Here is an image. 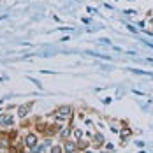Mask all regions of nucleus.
I'll return each mask as SVG.
<instances>
[{"label": "nucleus", "instance_id": "obj_1", "mask_svg": "<svg viewBox=\"0 0 153 153\" xmlns=\"http://www.w3.org/2000/svg\"><path fill=\"white\" fill-rule=\"evenodd\" d=\"M72 116V107L71 106H60L56 111H55V118H56V122H65V120H69Z\"/></svg>", "mask_w": 153, "mask_h": 153}, {"label": "nucleus", "instance_id": "obj_2", "mask_svg": "<svg viewBox=\"0 0 153 153\" xmlns=\"http://www.w3.org/2000/svg\"><path fill=\"white\" fill-rule=\"evenodd\" d=\"M23 143H25V148L27 150H35L37 148V144H39V139H37V136L35 134H27L25 136V139H23Z\"/></svg>", "mask_w": 153, "mask_h": 153}, {"label": "nucleus", "instance_id": "obj_3", "mask_svg": "<svg viewBox=\"0 0 153 153\" xmlns=\"http://www.w3.org/2000/svg\"><path fill=\"white\" fill-rule=\"evenodd\" d=\"M92 143H93L95 148H102V146L106 144V139H104V136H102L100 132H95L92 136Z\"/></svg>", "mask_w": 153, "mask_h": 153}, {"label": "nucleus", "instance_id": "obj_4", "mask_svg": "<svg viewBox=\"0 0 153 153\" xmlns=\"http://www.w3.org/2000/svg\"><path fill=\"white\" fill-rule=\"evenodd\" d=\"M32 106H33V102H28V104H23V106H19V109H18V116H19V118H25V116L30 113Z\"/></svg>", "mask_w": 153, "mask_h": 153}, {"label": "nucleus", "instance_id": "obj_5", "mask_svg": "<svg viewBox=\"0 0 153 153\" xmlns=\"http://www.w3.org/2000/svg\"><path fill=\"white\" fill-rule=\"evenodd\" d=\"M14 123V116L13 114H2L0 116V125L2 127H11Z\"/></svg>", "mask_w": 153, "mask_h": 153}, {"label": "nucleus", "instance_id": "obj_6", "mask_svg": "<svg viewBox=\"0 0 153 153\" xmlns=\"http://www.w3.org/2000/svg\"><path fill=\"white\" fill-rule=\"evenodd\" d=\"M130 136H132V130H130V128H128V127H127V125L123 123V127L120 128V137H122V141L125 143V141L130 137Z\"/></svg>", "mask_w": 153, "mask_h": 153}, {"label": "nucleus", "instance_id": "obj_7", "mask_svg": "<svg viewBox=\"0 0 153 153\" xmlns=\"http://www.w3.org/2000/svg\"><path fill=\"white\" fill-rule=\"evenodd\" d=\"M58 136H60V139H69L72 136V127H62Z\"/></svg>", "mask_w": 153, "mask_h": 153}, {"label": "nucleus", "instance_id": "obj_8", "mask_svg": "<svg viewBox=\"0 0 153 153\" xmlns=\"http://www.w3.org/2000/svg\"><path fill=\"white\" fill-rule=\"evenodd\" d=\"M63 152H77V143L67 141V143H65V146H63Z\"/></svg>", "mask_w": 153, "mask_h": 153}, {"label": "nucleus", "instance_id": "obj_9", "mask_svg": "<svg viewBox=\"0 0 153 153\" xmlns=\"http://www.w3.org/2000/svg\"><path fill=\"white\" fill-rule=\"evenodd\" d=\"M76 143H77V150H88V148H90V143L85 141V139H79Z\"/></svg>", "mask_w": 153, "mask_h": 153}, {"label": "nucleus", "instance_id": "obj_10", "mask_svg": "<svg viewBox=\"0 0 153 153\" xmlns=\"http://www.w3.org/2000/svg\"><path fill=\"white\" fill-rule=\"evenodd\" d=\"M72 134H74V139H76V141L83 139V130H81V128H72Z\"/></svg>", "mask_w": 153, "mask_h": 153}, {"label": "nucleus", "instance_id": "obj_11", "mask_svg": "<svg viewBox=\"0 0 153 153\" xmlns=\"http://www.w3.org/2000/svg\"><path fill=\"white\" fill-rule=\"evenodd\" d=\"M109 128H111V132H114V134H120V127H118V123L111 122V123H109Z\"/></svg>", "mask_w": 153, "mask_h": 153}, {"label": "nucleus", "instance_id": "obj_12", "mask_svg": "<svg viewBox=\"0 0 153 153\" xmlns=\"http://www.w3.org/2000/svg\"><path fill=\"white\" fill-rule=\"evenodd\" d=\"M49 150H51V152H53V153H58V152H63V148H62L60 144H55V146H51V148H49Z\"/></svg>", "mask_w": 153, "mask_h": 153}, {"label": "nucleus", "instance_id": "obj_13", "mask_svg": "<svg viewBox=\"0 0 153 153\" xmlns=\"http://www.w3.org/2000/svg\"><path fill=\"white\" fill-rule=\"evenodd\" d=\"M104 146H106V150H114V146H113L111 143H107V144H104Z\"/></svg>", "mask_w": 153, "mask_h": 153}]
</instances>
